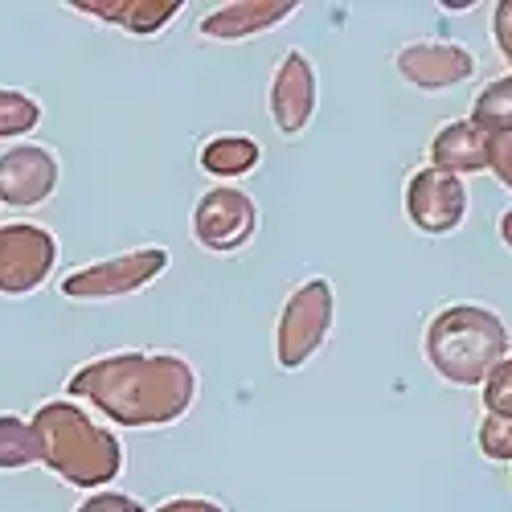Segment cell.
<instances>
[{"label": "cell", "mask_w": 512, "mask_h": 512, "mask_svg": "<svg viewBox=\"0 0 512 512\" xmlns=\"http://www.w3.org/2000/svg\"><path fill=\"white\" fill-rule=\"evenodd\" d=\"M422 353L447 386H484L488 373L512 357V328L484 304H447L426 324Z\"/></svg>", "instance_id": "obj_3"}, {"label": "cell", "mask_w": 512, "mask_h": 512, "mask_svg": "<svg viewBox=\"0 0 512 512\" xmlns=\"http://www.w3.org/2000/svg\"><path fill=\"white\" fill-rule=\"evenodd\" d=\"M58 189V156L50 148L21 144L0 152V205L33 209Z\"/></svg>", "instance_id": "obj_10"}, {"label": "cell", "mask_w": 512, "mask_h": 512, "mask_svg": "<svg viewBox=\"0 0 512 512\" xmlns=\"http://www.w3.org/2000/svg\"><path fill=\"white\" fill-rule=\"evenodd\" d=\"M332 320H336V291L328 279H308L295 287L279 312V324H275L279 369L295 373L308 361H316V353L324 349V340L332 332Z\"/></svg>", "instance_id": "obj_4"}, {"label": "cell", "mask_w": 512, "mask_h": 512, "mask_svg": "<svg viewBox=\"0 0 512 512\" xmlns=\"http://www.w3.org/2000/svg\"><path fill=\"white\" fill-rule=\"evenodd\" d=\"M312 115H316V70L308 62V54L287 50L271 74V119L291 140V136L308 132Z\"/></svg>", "instance_id": "obj_11"}, {"label": "cell", "mask_w": 512, "mask_h": 512, "mask_svg": "<svg viewBox=\"0 0 512 512\" xmlns=\"http://www.w3.org/2000/svg\"><path fill=\"white\" fill-rule=\"evenodd\" d=\"M484 414H500V418H512V357H504L488 381H484Z\"/></svg>", "instance_id": "obj_20"}, {"label": "cell", "mask_w": 512, "mask_h": 512, "mask_svg": "<svg viewBox=\"0 0 512 512\" xmlns=\"http://www.w3.org/2000/svg\"><path fill=\"white\" fill-rule=\"evenodd\" d=\"M70 398L91 402L127 431L173 426L197 398V369L177 353H111L78 365Z\"/></svg>", "instance_id": "obj_1"}, {"label": "cell", "mask_w": 512, "mask_h": 512, "mask_svg": "<svg viewBox=\"0 0 512 512\" xmlns=\"http://www.w3.org/2000/svg\"><path fill=\"white\" fill-rule=\"evenodd\" d=\"M41 103L25 91H0V140H21L37 132Z\"/></svg>", "instance_id": "obj_18"}, {"label": "cell", "mask_w": 512, "mask_h": 512, "mask_svg": "<svg viewBox=\"0 0 512 512\" xmlns=\"http://www.w3.org/2000/svg\"><path fill=\"white\" fill-rule=\"evenodd\" d=\"M156 512H226V508L209 496H177V500H164Z\"/></svg>", "instance_id": "obj_24"}, {"label": "cell", "mask_w": 512, "mask_h": 512, "mask_svg": "<svg viewBox=\"0 0 512 512\" xmlns=\"http://www.w3.org/2000/svg\"><path fill=\"white\" fill-rule=\"evenodd\" d=\"M41 463L33 422L17 414H0V472H17V467Z\"/></svg>", "instance_id": "obj_17"}, {"label": "cell", "mask_w": 512, "mask_h": 512, "mask_svg": "<svg viewBox=\"0 0 512 512\" xmlns=\"http://www.w3.org/2000/svg\"><path fill=\"white\" fill-rule=\"evenodd\" d=\"M488 168L504 189H512V136H492L488 140Z\"/></svg>", "instance_id": "obj_22"}, {"label": "cell", "mask_w": 512, "mask_h": 512, "mask_svg": "<svg viewBox=\"0 0 512 512\" xmlns=\"http://www.w3.org/2000/svg\"><path fill=\"white\" fill-rule=\"evenodd\" d=\"M259 160H263V148L250 136H213L201 148V168L209 177H222V181H238V177L254 173Z\"/></svg>", "instance_id": "obj_15"}, {"label": "cell", "mask_w": 512, "mask_h": 512, "mask_svg": "<svg viewBox=\"0 0 512 512\" xmlns=\"http://www.w3.org/2000/svg\"><path fill=\"white\" fill-rule=\"evenodd\" d=\"M259 230L254 197L238 185H213L193 205V238L209 254H234Z\"/></svg>", "instance_id": "obj_6"}, {"label": "cell", "mask_w": 512, "mask_h": 512, "mask_svg": "<svg viewBox=\"0 0 512 512\" xmlns=\"http://www.w3.org/2000/svg\"><path fill=\"white\" fill-rule=\"evenodd\" d=\"M480 455L492 463H512V418L500 414H484L480 418V431H476Z\"/></svg>", "instance_id": "obj_19"}, {"label": "cell", "mask_w": 512, "mask_h": 512, "mask_svg": "<svg viewBox=\"0 0 512 512\" xmlns=\"http://www.w3.org/2000/svg\"><path fill=\"white\" fill-rule=\"evenodd\" d=\"M300 5L291 0H238V5H222L201 21V37L213 41H242L254 33H267L275 25H283Z\"/></svg>", "instance_id": "obj_12"}, {"label": "cell", "mask_w": 512, "mask_h": 512, "mask_svg": "<svg viewBox=\"0 0 512 512\" xmlns=\"http://www.w3.org/2000/svg\"><path fill=\"white\" fill-rule=\"evenodd\" d=\"M394 70L414 91L443 95L476 74V54L463 41H410V46L398 50Z\"/></svg>", "instance_id": "obj_9"}, {"label": "cell", "mask_w": 512, "mask_h": 512, "mask_svg": "<svg viewBox=\"0 0 512 512\" xmlns=\"http://www.w3.org/2000/svg\"><path fill=\"white\" fill-rule=\"evenodd\" d=\"M33 435H37L41 463L74 488L99 492L123 467L119 439L107 426H99L74 398H54L41 406L33 414Z\"/></svg>", "instance_id": "obj_2"}, {"label": "cell", "mask_w": 512, "mask_h": 512, "mask_svg": "<svg viewBox=\"0 0 512 512\" xmlns=\"http://www.w3.org/2000/svg\"><path fill=\"white\" fill-rule=\"evenodd\" d=\"M492 37H496L504 62L512 66V0H500V5L492 9Z\"/></svg>", "instance_id": "obj_23"}, {"label": "cell", "mask_w": 512, "mask_h": 512, "mask_svg": "<svg viewBox=\"0 0 512 512\" xmlns=\"http://www.w3.org/2000/svg\"><path fill=\"white\" fill-rule=\"evenodd\" d=\"M406 218L418 234H451L467 218V181L422 164L406 181Z\"/></svg>", "instance_id": "obj_8"}, {"label": "cell", "mask_w": 512, "mask_h": 512, "mask_svg": "<svg viewBox=\"0 0 512 512\" xmlns=\"http://www.w3.org/2000/svg\"><path fill=\"white\" fill-rule=\"evenodd\" d=\"M74 512H144V504L136 496H127V492L99 488V492H91L87 500H82Z\"/></svg>", "instance_id": "obj_21"}, {"label": "cell", "mask_w": 512, "mask_h": 512, "mask_svg": "<svg viewBox=\"0 0 512 512\" xmlns=\"http://www.w3.org/2000/svg\"><path fill=\"white\" fill-rule=\"evenodd\" d=\"M58 242L46 226H0V295H29L54 275Z\"/></svg>", "instance_id": "obj_7"}, {"label": "cell", "mask_w": 512, "mask_h": 512, "mask_svg": "<svg viewBox=\"0 0 512 512\" xmlns=\"http://www.w3.org/2000/svg\"><path fill=\"white\" fill-rule=\"evenodd\" d=\"M488 140L472 119H455L447 127H439L431 140V168L451 177H472L488 168Z\"/></svg>", "instance_id": "obj_13"}, {"label": "cell", "mask_w": 512, "mask_h": 512, "mask_svg": "<svg viewBox=\"0 0 512 512\" xmlns=\"http://www.w3.org/2000/svg\"><path fill=\"white\" fill-rule=\"evenodd\" d=\"M74 9L107 25H119L127 33H156L177 21L181 0H74Z\"/></svg>", "instance_id": "obj_14"}, {"label": "cell", "mask_w": 512, "mask_h": 512, "mask_svg": "<svg viewBox=\"0 0 512 512\" xmlns=\"http://www.w3.org/2000/svg\"><path fill=\"white\" fill-rule=\"evenodd\" d=\"M500 242L512 250V205L504 209V218H500Z\"/></svg>", "instance_id": "obj_25"}, {"label": "cell", "mask_w": 512, "mask_h": 512, "mask_svg": "<svg viewBox=\"0 0 512 512\" xmlns=\"http://www.w3.org/2000/svg\"><path fill=\"white\" fill-rule=\"evenodd\" d=\"M168 271V250L164 246H136L115 259L78 267L62 279V295L70 300H119V295H136L152 279Z\"/></svg>", "instance_id": "obj_5"}, {"label": "cell", "mask_w": 512, "mask_h": 512, "mask_svg": "<svg viewBox=\"0 0 512 512\" xmlns=\"http://www.w3.org/2000/svg\"><path fill=\"white\" fill-rule=\"evenodd\" d=\"M472 123L484 136H512V74L492 78L472 103Z\"/></svg>", "instance_id": "obj_16"}]
</instances>
